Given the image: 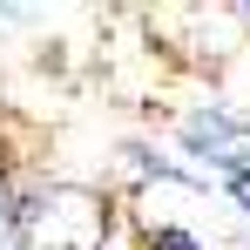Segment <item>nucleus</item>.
I'll use <instances>...</instances> for the list:
<instances>
[{
	"mask_svg": "<svg viewBox=\"0 0 250 250\" xmlns=\"http://www.w3.org/2000/svg\"><path fill=\"white\" fill-rule=\"evenodd\" d=\"M156 250H203L189 230H156Z\"/></svg>",
	"mask_w": 250,
	"mask_h": 250,
	"instance_id": "7ed1b4c3",
	"label": "nucleus"
},
{
	"mask_svg": "<svg viewBox=\"0 0 250 250\" xmlns=\"http://www.w3.org/2000/svg\"><path fill=\"white\" fill-rule=\"evenodd\" d=\"M244 27H250V7H244Z\"/></svg>",
	"mask_w": 250,
	"mask_h": 250,
	"instance_id": "423d86ee",
	"label": "nucleus"
},
{
	"mask_svg": "<svg viewBox=\"0 0 250 250\" xmlns=\"http://www.w3.org/2000/svg\"><path fill=\"white\" fill-rule=\"evenodd\" d=\"M230 196H237V203L250 209V176H230Z\"/></svg>",
	"mask_w": 250,
	"mask_h": 250,
	"instance_id": "39448f33",
	"label": "nucleus"
},
{
	"mask_svg": "<svg viewBox=\"0 0 250 250\" xmlns=\"http://www.w3.org/2000/svg\"><path fill=\"white\" fill-rule=\"evenodd\" d=\"M183 142H189V156L216 163L223 176H250V122L244 115H230V108H196V115L183 122Z\"/></svg>",
	"mask_w": 250,
	"mask_h": 250,
	"instance_id": "f03ea898",
	"label": "nucleus"
},
{
	"mask_svg": "<svg viewBox=\"0 0 250 250\" xmlns=\"http://www.w3.org/2000/svg\"><path fill=\"white\" fill-rule=\"evenodd\" d=\"M14 237V203H7V189H0V244Z\"/></svg>",
	"mask_w": 250,
	"mask_h": 250,
	"instance_id": "20e7f679",
	"label": "nucleus"
},
{
	"mask_svg": "<svg viewBox=\"0 0 250 250\" xmlns=\"http://www.w3.org/2000/svg\"><path fill=\"white\" fill-rule=\"evenodd\" d=\"M14 244L21 250H102L108 209L88 189H41L34 203L14 209Z\"/></svg>",
	"mask_w": 250,
	"mask_h": 250,
	"instance_id": "f257e3e1",
	"label": "nucleus"
}]
</instances>
